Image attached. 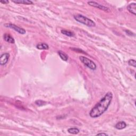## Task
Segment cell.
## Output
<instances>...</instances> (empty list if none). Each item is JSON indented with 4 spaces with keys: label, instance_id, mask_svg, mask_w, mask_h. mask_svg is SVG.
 Wrapping results in <instances>:
<instances>
[{
    "label": "cell",
    "instance_id": "6da1fadb",
    "mask_svg": "<svg viewBox=\"0 0 136 136\" xmlns=\"http://www.w3.org/2000/svg\"><path fill=\"white\" fill-rule=\"evenodd\" d=\"M113 94L107 92L99 102L96 104L89 112V115L92 118H97L103 114L107 110L113 99Z\"/></svg>",
    "mask_w": 136,
    "mask_h": 136
},
{
    "label": "cell",
    "instance_id": "7a4b0ae2",
    "mask_svg": "<svg viewBox=\"0 0 136 136\" xmlns=\"http://www.w3.org/2000/svg\"><path fill=\"white\" fill-rule=\"evenodd\" d=\"M74 18L76 21L87 26L88 27H94L96 26L95 22L93 20L83 15L79 14L76 15L74 16Z\"/></svg>",
    "mask_w": 136,
    "mask_h": 136
},
{
    "label": "cell",
    "instance_id": "3957f363",
    "mask_svg": "<svg viewBox=\"0 0 136 136\" xmlns=\"http://www.w3.org/2000/svg\"><path fill=\"white\" fill-rule=\"evenodd\" d=\"M79 59H80V60L83 64L91 70H95L96 68H97V66H96V64L95 63V62L91 60V59L87 58V57L81 56L79 57Z\"/></svg>",
    "mask_w": 136,
    "mask_h": 136
},
{
    "label": "cell",
    "instance_id": "277c9868",
    "mask_svg": "<svg viewBox=\"0 0 136 136\" xmlns=\"http://www.w3.org/2000/svg\"><path fill=\"white\" fill-rule=\"evenodd\" d=\"M4 26L5 27L11 28L13 30H14L15 31H16L21 35H24L26 33V31L25 29L21 28L20 27H18V26H16L15 24H11V23H9H9H7V24H5L4 25Z\"/></svg>",
    "mask_w": 136,
    "mask_h": 136
},
{
    "label": "cell",
    "instance_id": "5b68a950",
    "mask_svg": "<svg viewBox=\"0 0 136 136\" xmlns=\"http://www.w3.org/2000/svg\"><path fill=\"white\" fill-rule=\"evenodd\" d=\"M88 4L90 6H92V7L102 10L103 11L107 12V11H109V8L106 7V6L102 5L100 4H99V3H98L97 2H96L94 1H89L88 2Z\"/></svg>",
    "mask_w": 136,
    "mask_h": 136
},
{
    "label": "cell",
    "instance_id": "8992f818",
    "mask_svg": "<svg viewBox=\"0 0 136 136\" xmlns=\"http://www.w3.org/2000/svg\"><path fill=\"white\" fill-rule=\"evenodd\" d=\"M10 58V54L8 53H5L1 55L0 57V64L1 65H5L9 61V59Z\"/></svg>",
    "mask_w": 136,
    "mask_h": 136
},
{
    "label": "cell",
    "instance_id": "52a82bcc",
    "mask_svg": "<svg viewBox=\"0 0 136 136\" xmlns=\"http://www.w3.org/2000/svg\"><path fill=\"white\" fill-rule=\"evenodd\" d=\"M127 10L132 14L136 15V3H132L127 6Z\"/></svg>",
    "mask_w": 136,
    "mask_h": 136
},
{
    "label": "cell",
    "instance_id": "ba28073f",
    "mask_svg": "<svg viewBox=\"0 0 136 136\" xmlns=\"http://www.w3.org/2000/svg\"><path fill=\"white\" fill-rule=\"evenodd\" d=\"M3 38H4V41L6 42L11 43V44H14L15 43V40L14 37L9 34H5L3 36Z\"/></svg>",
    "mask_w": 136,
    "mask_h": 136
},
{
    "label": "cell",
    "instance_id": "9c48e42d",
    "mask_svg": "<svg viewBox=\"0 0 136 136\" xmlns=\"http://www.w3.org/2000/svg\"><path fill=\"white\" fill-rule=\"evenodd\" d=\"M12 2L16 3V4H22L26 5L33 4V2L31 1H29V0H13Z\"/></svg>",
    "mask_w": 136,
    "mask_h": 136
},
{
    "label": "cell",
    "instance_id": "30bf717a",
    "mask_svg": "<svg viewBox=\"0 0 136 136\" xmlns=\"http://www.w3.org/2000/svg\"><path fill=\"white\" fill-rule=\"evenodd\" d=\"M127 127V124L124 121H120L116 124L115 128L118 130H122Z\"/></svg>",
    "mask_w": 136,
    "mask_h": 136
},
{
    "label": "cell",
    "instance_id": "8fae6325",
    "mask_svg": "<svg viewBox=\"0 0 136 136\" xmlns=\"http://www.w3.org/2000/svg\"><path fill=\"white\" fill-rule=\"evenodd\" d=\"M58 54L60 56V57L61 58V59L63 61H67L68 60V56L67 54L65 53L64 52H62L61 51H58Z\"/></svg>",
    "mask_w": 136,
    "mask_h": 136
},
{
    "label": "cell",
    "instance_id": "7c38bea8",
    "mask_svg": "<svg viewBox=\"0 0 136 136\" xmlns=\"http://www.w3.org/2000/svg\"><path fill=\"white\" fill-rule=\"evenodd\" d=\"M36 47L38 49L44 50V49H48L49 46L46 43H41L36 46Z\"/></svg>",
    "mask_w": 136,
    "mask_h": 136
},
{
    "label": "cell",
    "instance_id": "4fadbf2b",
    "mask_svg": "<svg viewBox=\"0 0 136 136\" xmlns=\"http://www.w3.org/2000/svg\"><path fill=\"white\" fill-rule=\"evenodd\" d=\"M68 132L70 134L77 135L79 133L80 131H79V129L77 128H71L68 129Z\"/></svg>",
    "mask_w": 136,
    "mask_h": 136
},
{
    "label": "cell",
    "instance_id": "5bb4252c",
    "mask_svg": "<svg viewBox=\"0 0 136 136\" xmlns=\"http://www.w3.org/2000/svg\"><path fill=\"white\" fill-rule=\"evenodd\" d=\"M61 33L62 34H63L67 36H68V37H74L75 36V34L74 32H72V31H70L66 30H62Z\"/></svg>",
    "mask_w": 136,
    "mask_h": 136
},
{
    "label": "cell",
    "instance_id": "9a60e30c",
    "mask_svg": "<svg viewBox=\"0 0 136 136\" xmlns=\"http://www.w3.org/2000/svg\"><path fill=\"white\" fill-rule=\"evenodd\" d=\"M35 104L39 106H44L46 104V102L45 101H43L42 100H37L35 101Z\"/></svg>",
    "mask_w": 136,
    "mask_h": 136
},
{
    "label": "cell",
    "instance_id": "2e32d148",
    "mask_svg": "<svg viewBox=\"0 0 136 136\" xmlns=\"http://www.w3.org/2000/svg\"><path fill=\"white\" fill-rule=\"evenodd\" d=\"M128 64L129 65L132 66V67H134V68H136V62L135 60H134V59L129 60L128 61Z\"/></svg>",
    "mask_w": 136,
    "mask_h": 136
},
{
    "label": "cell",
    "instance_id": "e0dca14e",
    "mask_svg": "<svg viewBox=\"0 0 136 136\" xmlns=\"http://www.w3.org/2000/svg\"><path fill=\"white\" fill-rule=\"evenodd\" d=\"M125 32H126V33H127V35H130V36L134 35V34H133V33H132V32H131L130 31H129V30H125Z\"/></svg>",
    "mask_w": 136,
    "mask_h": 136
},
{
    "label": "cell",
    "instance_id": "ac0fdd59",
    "mask_svg": "<svg viewBox=\"0 0 136 136\" xmlns=\"http://www.w3.org/2000/svg\"><path fill=\"white\" fill-rule=\"evenodd\" d=\"M0 3H2L3 4H7L9 3V1H0Z\"/></svg>",
    "mask_w": 136,
    "mask_h": 136
},
{
    "label": "cell",
    "instance_id": "d6986e66",
    "mask_svg": "<svg viewBox=\"0 0 136 136\" xmlns=\"http://www.w3.org/2000/svg\"><path fill=\"white\" fill-rule=\"evenodd\" d=\"M96 136H108V135L105 133H99V134H97L96 135Z\"/></svg>",
    "mask_w": 136,
    "mask_h": 136
}]
</instances>
